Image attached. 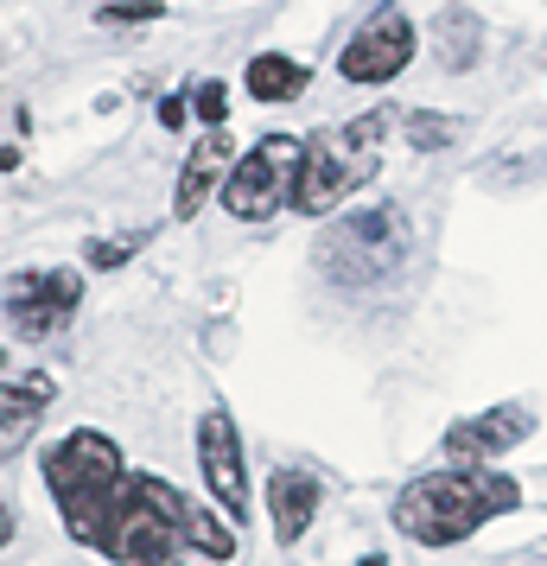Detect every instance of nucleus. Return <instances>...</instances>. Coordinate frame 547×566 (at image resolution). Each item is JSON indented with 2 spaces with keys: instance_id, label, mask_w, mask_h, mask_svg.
Returning <instances> with one entry per match:
<instances>
[{
  "instance_id": "19",
  "label": "nucleus",
  "mask_w": 547,
  "mask_h": 566,
  "mask_svg": "<svg viewBox=\"0 0 547 566\" xmlns=\"http://www.w3.org/2000/svg\"><path fill=\"white\" fill-rule=\"evenodd\" d=\"M191 115H198V122H210V128H223V115H230V83H198Z\"/></svg>"
},
{
  "instance_id": "21",
  "label": "nucleus",
  "mask_w": 547,
  "mask_h": 566,
  "mask_svg": "<svg viewBox=\"0 0 547 566\" xmlns=\"http://www.w3.org/2000/svg\"><path fill=\"white\" fill-rule=\"evenodd\" d=\"M185 96H166V103H159V128H185Z\"/></svg>"
},
{
  "instance_id": "1",
  "label": "nucleus",
  "mask_w": 547,
  "mask_h": 566,
  "mask_svg": "<svg viewBox=\"0 0 547 566\" xmlns=\"http://www.w3.org/2000/svg\"><path fill=\"white\" fill-rule=\"evenodd\" d=\"M516 503H522V490L509 478L452 464V471L414 478V484L395 496V528L408 541H420V547H452V541L477 535L491 515H509Z\"/></svg>"
},
{
  "instance_id": "20",
  "label": "nucleus",
  "mask_w": 547,
  "mask_h": 566,
  "mask_svg": "<svg viewBox=\"0 0 547 566\" xmlns=\"http://www.w3.org/2000/svg\"><path fill=\"white\" fill-rule=\"evenodd\" d=\"M140 242H147V230H140V235H108L103 249H90V261H96V268H122Z\"/></svg>"
},
{
  "instance_id": "13",
  "label": "nucleus",
  "mask_w": 547,
  "mask_h": 566,
  "mask_svg": "<svg viewBox=\"0 0 547 566\" xmlns=\"http://www.w3.org/2000/svg\"><path fill=\"white\" fill-rule=\"evenodd\" d=\"M318 478H306V471H274L267 478V522H274V541L281 547H299L306 541V528H313L318 515Z\"/></svg>"
},
{
  "instance_id": "6",
  "label": "nucleus",
  "mask_w": 547,
  "mask_h": 566,
  "mask_svg": "<svg viewBox=\"0 0 547 566\" xmlns=\"http://www.w3.org/2000/svg\"><path fill=\"white\" fill-rule=\"evenodd\" d=\"M299 154H306V140H293V134H261L249 154H235L230 179H223V210H230L235 223H267V217H281L293 205V191H299Z\"/></svg>"
},
{
  "instance_id": "8",
  "label": "nucleus",
  "mask_w": 547,
  "mask_h": 566,
  "mask_svg": "<svg viewBox=\"0 0 547 566\" xmlns=\"http://www.w3.org/2000/svg\"><path fill=\"white\" fill-rule=\"evenodd\" d=\"M77 306H83L77 268H39V274H13V281H7V325L20 337L64 332Z\"/></svg>"
},
{
  "instance_id": "16",
  "label": "nucleus",
  "mask_w": 547,
  "mask_h": 566,
  "mask_svg": "<svg viewBox=\"0 0 547 566\" xmlns=\"http://www.w3.org/2000/svg\"><path fill=\"white\" fill-rule=\"evenodd\" d=\"M185 547H198L204 560H235V547H242V541H235L230 522H217L210 510H198V503L185 496Z\"/></svg>"
},
{
  "instance_id": "15",
  "label": "nucleus",
  "mask_w": 547,
  "mask_h": 566,
  "mask_svg": "<svg viewBox=\"0 0 547 566\" xmlns=\"http://www.w3.org/2000/svg\"><path fill=\"white\" fill-rule=\"evenodd\" d=\"M433 45H440L445 71H471L477 52H484V20L471 7H445L440 20H433Z\"/></svg>"
},
{
  "instance_id": "11",
  "label": "nucleus",
  "mask_w": 547,
  "mask_h": 566,
  "mask_svg": "<svg viewBox=\"0 0 547 566\" xmlns=\"http://www.w3.org/2000/svg\"><path fill=\"white\" fill-rule=\"evenodd\" d=\"M230 166H235V140L223 128H210L204 140L185 154L179 191H172V217H198V210H204V198H217V191H223Z\"/></svg>"
},
{
  "instance_id": "10",
  "label": "nucleus",
  "mask_w": 547,
  "mask_h": 566,
  "mask_svg": "<svg viewBox=\"0 0 547 566\" xmlns=\"http://www.w3.org/2000/svg\"><path fill=\"white\" fill-rule=\"evenodd\" d=\"M528 408H516V401H503V408L491 413H471V420H459L452 433H445V459L465 464V471H491V459H503V452H516L522 439H528Z\"/></svg>"
},
{
  "instance_id": "7",
  "label": "nucleus",
  "mask_w": 547,
  "mask_h": 566,
  "mask_svg": "<svg viewBox=\"0 0 547 566\" xmlns=\"http://www.w3.org/2000/svg\"><path fill=\"white\" fill-rule=\"evenodd\" d=\"M414 64V20L401 7H376L357 39L338 52V77L344 83H395Z\"/></svg>"
},
{
  "instance_id": "9",
  "label": "nucleus",
  "mask_w": 547,
  "mask_h": 566,
  "mask_svg": "<svg viewBox=\"0 0 547 566\" xmlns=\"http://www.w3.org/2000/svg\"><path fill=\"white\" fill-rule=\"evenodd\" d=\"M198 464H204V484L217 496V510L235 515V528H242V515H249V464H242V433H235L230 408H204V420H198Z\"/></svg>"
},
{
  "instance_id": "4",
  "label": "nucleus",
  "mask_w": 547,
  "mask_h": 566,
  "mask_svg": "<svg viewBox=\"0 0 547 566\" xmlns=\"http://www.w3.org/2000/svg\"><path fill=\"white\" fill-rule=\"evenodd\" d=\"M96 554L115 566H185V496L154 471H128L115 490Z\"/></svg>"
},
{
  "instance_id": "24",
  "label": "nucleus",
  "mask_w": 547,
  "mask_h": 566,
  "mask_svg": "<svg viewBox=\"0 0 547 566\" xmlns=\"http://www.w3.org/2000/svg\"><path fill=\"white\" fill-rule=\"evenodd\" d=\"M0 369H7V350H0Z\"/></svg>"
},
{
  "instance_id": "3",
  "label": "nucleus",
  "mask_w": 547,
  "mask_h": 566,
  "mask_svg": "<svg viewBox=\"0 0 547 566\" xmlns=\"http://www.w3.org/2000/svg\"><path fill=\"white\" fill-rule=\"evenodd\" d=\"M389 128H395L389 108H369V115L344 122V128L306 134L293 210H306V217H332L350 191H364V185L376 179V166H382V140H389Z\"/></svg>"
},
{
  "instance_id": "5",
  "label": "nucleus",
  "mask_w": 547,
  "mask_h": 566,
  "mask_svg": "<svg viewBox=\"0 0 547 566\" xmlns=\"http://www.w3.org/2000/svg\"><path fill=\"white\" fill-rule=\"evenodd\" d=\"M313 255H318V274H332L338 286H382L408 261V217L395 205L344 210L338 223L318 235Z\"/></svg>"
},
{
  "instance_id": "14",
  "label": "nucleus",
  "mask_w": 547,
  "mask_h": 566,
  "mask_svg": "<svg viewBox=\"0 0 547 566\" xmlns=\"http://www.w3.org/2000/svg\"><path fill=\"white\" fill-rule=\"evenodd\" d=\"M306 83H313V71L287 52H261V57H249V71H242V90H249L255 103H293V96H306Z\"/></svg>"
},
{
  "instance_id": "18",
  "label": "nucleus",
  "mask_w": 547,
  "mask_h": 566,
  "mask_svg": "<svg viewBox=\"0 0 547 566\" xmlns=\"http://www.w3.org/2000/svg\"><path fill=\"white\" fill-rule=\"evenodd\" d=\"M459 134V122L452 115H408V140H414L420 154H433V147H445Z\"/></svg>"
},
{
  "instance_id": "2",
  "label": "nucleus",
  "mask_w": 547,
  "mask_h": 566,
  "mask_svg": "<svg viewBox=\"0 0 547 566\" xmlns=\"http://www.w3.org/2000/svg\"><path fill=\"white\" fill-rule=\"evenodd\" d=\"M39 471H45V490H52L64 528H71L83 547H96L115 490L128 484V459H122V446H115L108 433H96V427H77V433H64V439L45 446Z\"/></svg>"
},
{
  "instance_id": "12",
  "label": "nucleus",
  "mask_w": 547,
  "mask_h": 566,
  "mask_svg": "<svg viewBox=\"0 0 547 566\" xmlns=\"http://www.w3.org/2000/svg\"><path fill=\"white\" fill-rule=\"evenodd\" d=\"M52 401H57L52 376H13V382H0V459H13L20 446H32V433L52 413Z\"/></svg>"
},
{
  "instance_id": "22",
  "label": "nucleus",
  "mask_w": 547,
  "mask_h": 566,
  "mask_svg": "<svg viewBox=\"0 0 547 566\" xmlns=\"http://www.w3.org/2000/svg\"><path fill=\"white\" fill-rule=\"evenodd\" d=\"M13 528H20V515H13V503H7V496H0V547L13 541Z\"/></svg>"
},
{
  "instance_id": "17",
  "label": "nucleus",
  "mask_w": 547,
  "mask_h": 566,
  "mask_svg": "<svg viewBox=\"0 0 547 566\" xmlns=\"http://www.w3.org/2000/svg\"><path fill=\"white\" fill-rule=\"evenodd\" d=\"M96 20L103 27H154V20H166V0H108V7H96Z\"/></svg>"
},
{
  "instance_id": "23",
  "label": "nucleus",
  "mask_w": 547,
  "mask_h": 566,
  "mask_svg": "<svg viewBox=\"0 0 547 566\" xmlns=\"http://www.w3.org/2000/svg\"><path fill=\"white\" fill-rule=\"evenodd\" d=\"M357 566H389V560H382V554H364V560H357Z\"/></svg>"
}]
</instances>
